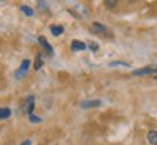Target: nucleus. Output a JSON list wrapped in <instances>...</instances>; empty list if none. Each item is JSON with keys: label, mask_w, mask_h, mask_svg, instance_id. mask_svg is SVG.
<instances>
[{"label": "nucleus", "mask_w": 157, "mask_h": 145, "mask_svg": "<svg viewBox=\"0 0 157 145\" xmlns=\"http://www.w3.org/2000/svg\"><path fill=\"white\" fill-rule=\"evenodd\" d=\"M101 105H102L101 100H87V102H83V103H82V107L89 109V107H98V106H101Z\"/></svg>", "instance_id": "obj_7"}, {"label": "nucleus", "mask_w": 157, "mask_h": 145, "mask_svg": "<svg viewBox=\"0 0 157 145\" xmlns=\"http://www.w3.org/2000/svg\"><path fill=\"white\" fill-rule=\"evenodd\" d=\"M92 28H93V31H95L96 34L105 35V36H109V35H108L106 26H103V25H101V23H93V25H92Z\"/></svg>", "instance_id": "obj_5"}, {"label": "nucleus", "mask_w": 157, "mask_h": 145, "mask_svg": "<svg viewBox=\"0 0 157 145\" xmlns=\"http://www.w3.org/2000/svg\"><path fill=\"white\" fill-rule=\"evenodd\" d=\"M148 74H157V65H147L144 68L132 71V76H148Z\"/></svg>", "instance_id": "obj_2"}, {"label": "nucleus", "mask_w": 157, "mask_h": 145, "mask_svg": "<svg viewBox=\"0 0 157 145\" xmlns=\"http://www.w3.org/2000/svg\"><path fill=\"white\" fill-rule=\"evenodd\" d=\"M89 46H90V50H92V51H96V50H98V48H99V46L96 45V42H90V44H89Z\"/></svg>", "instance_id": "obj_15"}, {"label": "nucleus", "mask_w": 157, "mask_h": 145, "mask_svg": "<svg viewBox=\"0 0 157 145\" xmlns=\"http://www.w3.org/2000/svg\"><path fill=\"white\" fill-rule=\"evenodd\" d=\"M21 10H22L26 16H34V10H32L31 7H28V6H25V5L21 6Z\"/></svg>", "instance_id": "obj_11"}, {"label": "nucleus", "mask_w": 157, "mask_h": 145, "mask_svg": "<svg viewBox=\"0 0 157 145\" xmlns=\"http://www.w3.org/2000/svg\"><path fill=\"white\" fill-rule=\"evenodd\" d=\"M12 115V110L9 107H0V119H7L10 117Z\"/></svg>", "instance_id": "obj_10"}, {"label": "nucleus", "mask_w": 157, "mask_h": 145, "mask_svg": "<svg viewBox=\"0 0 157 145\" xmlns=\"http://www.w3.org/2000/svg\"><path fill=\"white\" fill-rule=\"evenodd\" d=\"M35 99H34V96H29V97H26L25 100H23L22 103V112L23 113H26V115H32L34 113V106H35Z\"/></svg>", "instance_id": "obj_1"}, {"label": "nucleus", "mask_w": 157, "mask_h": 145, "mask_svg": "<svg viewBox=\"0 0 157 145\" xmlns=\"http://www.w3.org/2000/svg\"><path fill=\"white\" fill-rule=\"evenodd\" d=\"M29 121H31V122H34V123H38V122H41V117L35 116L34 113H32V115H29Z\"/></svg>", "instance_id": "obj_14"}, {"label": "nucleus", "mask_w": 157, "mask_h": 145, "mask_svg": "<svg viewBox=\"0 0 157 145\" xmlns=\"http://www.w3.org/2000/svg\"><path fill=\"white\" fill-rule=\"evenodd\" d=\"M147 139H148L150 144L157 145V131H150V132L147 134Z\"/></svg>", "instance_id": "obj_8"}, {"label": "nucleus", "mask_w": 157, "mask_h": 145, "mask_svg": "<svg viewBox=\"0 0 157 145\" xmlns=\"http://www.w3.org/2000/svg\"><path fill=\"white\" fill-rule=\"evenodd\" d=\"M154 80H157V74H154Z\"/></svg>", "instance_id": "obj_17"}, {"label": "nucleus", "mask_w": 157, "mask_h": 145, "mask_svg": "<svg viewBox=\"0 0 157 145\" xmlns=\"http://www.w3.org/2000/svg\"><path fill=\"white\" fill-rule=\"evenodd\" d=\"M42 67V57H41V54H38L36 55V58H35V70H39V68Z\"/></svg>", "instance_id": "obj_12"}, {"label": "nucleus", "mask_w": 157, "mask_h": 145, "mask_svg": "<svg viewBox=\"0 0 157 145\" xmlns=\"http://www.w3.org/2000/svg\"><path fill=\"white\" fill-rule=\"evenodd\" d=\"M29 65H31V61L29 60H23L22 61V65H21V68L16 71V77L17 78H22L25 74H26V71H28Z\"/></svg>", "instance_id": "obj_3"}, {"label": "nucleus", "mask_w": 157, "mask_h": 145, "mask_svg": "<svg viewBox=\"0 0 157 145\" xmlns=\"http://www.w3.org/2000/svg\"><path fill=\"white\" fill-rule=\"evenodd\" d=\"M38 41H39V44L42 45V48L45 50V52H47L48 55H52V52H54V51H52V46H51V45L48 44L47 38H45V36H39Z\"/></svg>", "instance_id": "obj_4"}, {"label": "nucleus", "mask_w": 157, "mask_h": 145, "mask_svg": "<svg viewBox=\"0 0 157 145\" xmlns=\"http://www.w3.org/2000/svg\"><path fill=\"white\" fill-rule=\"evenodd\" d=\"M86 46L87 45L84 44V42H82V41H73L71 42V50L73 51H83V50H86Z\"/></svg>", "instance_id": "obj_6"}, {"label": "nucleus", "mask_w": 157, "mask_h": 145, "mask_svg": "<svg viewBox=\"0 0 157 145\" xmlns=\"http://www.w3.org/2000/svg\"><path fill=\"white\" fill-rule=\"evenodd\" d=\"M51 32H52L54 36H58V35H61L64 32V28H63L61 25H52L51 26Z\"/></svg>", "instance_id": "obj_9"}, {"label": "nucleus", "mask_w": 157, "mask_h": 145, "mask_svg": "<svg viewBox=\"0 0 157 145\" xmlns=\"http://www.w3.org/2000/svg\"><path fill=\"white\" fill-rule=\"evenodd\" d=\"M118 3V0H105V6H106L108 9H112V7H115Z\"/></svg>", "instance_id": "obj_13"}, {"label": "nucleus", "mask_w": 157, "mask_h": 145, "mask_svg": "<svg viewBox=\"0 0 157 145\" xmlns=\"http://www.w3.org/2000/svg\"><path fill=\"white\" fill-rule=\"evenodd\" d=\"M22 145H31V141H25V142H22Z\"/></svg>", "instance_id": "obj_16"}]
</instances>
